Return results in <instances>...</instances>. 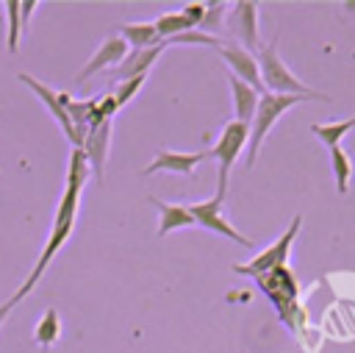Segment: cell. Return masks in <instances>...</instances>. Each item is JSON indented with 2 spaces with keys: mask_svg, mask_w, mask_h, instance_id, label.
Segmentation results:
<instances>
[{
  "mask_svg": "<svg viewBox=\"0 0 355 353\" xmlns=\"http://www.w3.org/2000/svg\"><path fill=\"white\" fill-rule=\"evenodd\" d=\"M89 172H92V167H89V158H86V153L80 150V147H72V156H69V167H67V189H64V195H61V203H58V208H55V217H53V228H50V239H47V245H44V250H42V256H39V261H36V267H33V272H31V278L19 286V292L8 300V303H17L19 297H25L36 284H39V278H42V272L50 267V261L55 258V253L64 247V242L69 239V233H72V225H75V217H78V200H80V192H83V183L89 181Z\"/></svg>",
  "mask_w": 355,
  "mask_h": 353,
  "instance_id": "cell-1",
  "label": "cell"
},
{
  "mask_svg": "<svg viewBox=\"0 0 355 353\" xmlns=\"http://www.w3.org/2000/svg\"><path fill=\"white\" fill-rule=\"evenodd\" d=\"M255 58H258L261 83H263L266 92H272V95H300V97H308V100H330L327 95H319V92L308 89L300 78H294V72L283 64V58L277 53V39L263 44Z\"/></svg>",
  "mask_w": 355,
  "mask_h": 353,
  "instance_id": "cell-2",
  "label": "cell"
},
{
  "mask_svg": "<svg viewBox=\"0 0 355 353\" xmlns=\"http://www.w3.org/2000/svg\"><path fill=\"white\" fill-rule=\"evenodd\" d=\"M308 97H300V95H272V92H263L261 100H258V108H255V117L250 122V139H247V167L255 164L258 158V150H261V142L266 139V133L272 131V125L297 103H302Z\"/></svg>",
  "mask_w": 355,
  "mask_h": 353,
  "instance_id": "cell-3",
  "label": "cell"
},
{
  "mask_svg": "<svg viewBox=\"0 0 355 353\" xmlns=\"http://www.w3.org/2000/svg\"><path fill=\"white\" fill-rule=\"evenodd\" d=\"M247 139H250V125L244 122H225L222 125V133L216 139V145L208 150L216 164H219V178H216V195H227V178H230V167L233 161L239 158V153L247 147Z\"/></svg>",
  "mask_w": 355,
  "mask_h": 353,
  "instance_id": "cell-4",
  "label": "cell"
},
{
  "mask_svg": "<svg viewBox=\"0 0 355 353\" xmlns=\"http://www.w3.org/2000/svg\"><path fill=\"white\" fill-rule=\"evenodd\" d=\"M300 228H302V214H297V217L291 220V225L280 233L277 242H272L266 250H261L258 256H252V261H247V264H233V272L258 278V275H263V272H269V270H275V267H283L286 258H288L291 242H294V236L300 233Z\"/></svg>",
  "mask_w": 355,
  "mask_h": 353,
  "instance_id": "cell-5",
  "label": "cell"
},
{
  "mask_svg": "<svg viewBox=\"0 0 355 353\" xmlns=\"http://www.w3.org/2000/svg\"><path fill=\"white\" fill-rule=\"evenodd\" d=\"M255 281H258V286L269 295V300L275 303V309L280 311V317H283L286 322H291V309H294V300H297V292H300L294 272L283 264V267H275V270L258 275Z\"/></svg>",
  "mask_w": 355,
  "mask_h": 353,
  "instance_id": "cell-6",
  "label": "cell"
},
{
  "mask_svg": "<svg viewBox=\"0 0 355 353\" xmlns=\"http://www.w3.org/2000/svg\"><path fill=\"white\" fill-rule=\"evenodd\" d=\"M222 203H225V195H214V197L205 200V203H191V206H189V214L194 217V225L208 228V231H214V233H219V236H225V239H230V242H236V245H241V247H250L252 242H250L244 233H239V231L222 217Z\"/></svg>",
  "mask_w": 355,
  "mask_h": 353,
  "instance_id": "cell-7",
  "label": "cell"
},
{
  "mask_svg": "<svg viewBox=\"0 0 355 353\" xmlns=\"http://www.w3.org/2000/svg\"><path fill=\"white\" fill-rule=\"evenodd\" d=\"M219 56L230 64V69H233V75H236L239 81H244L247 86H252L258 95H263V92H266V89H263V83H261L258 58H255L250 50H244L241 44H219Z\"/></svg>",
  "mask_w": 355,
  "mask_h": 353,
  "instance_id": "cell-8",
  "label": "cell"
},
{
  "mask_svg": "<svg viewBox=\"0 0 355 353\" xmlns=\"http://www.w3.org/2000/svg\"><path fill=\"white\" fill-rule=\"evenodd\" d=\"M19 81L25 83V86H31L42 100H44V106L50 108V114L55 117V122L61 125V131H64V136L72 142V147H80V136H78V131H75V125H72V120H69V114H67V108L61 106V100H58V92H53V89H47L44 83H39L33 75H28V72H19Z\"/></svg>",
  "mask_w": 355,
  "mask_h": 353,
  "instance_id": "cell-9",
  "label": "cell"
},
{
  "mask_svg": "<svg viewBox=\"0 0 355 353\" xmlns=\"http://www.w3.org/2000/svg\"><path fill=\"white\" fill-rule=\"evenodd\" d=\"M128 56V42L119 36V33H114V36H108L100 47H97V53L89 58V64L78 72V83H83L89 75H94V72H103V69H111V67H119V61Z\"/></svg>",
  "mask_w": 355,
  "mask_h": 353,
  "instance_id": "cell-10",
  "label": "cell"
},
{
  "mask_svg": "<svg viewBox=\"0 0 355 353\" xmlns=\"http://www.w3.org/2000/svg\"><path fill=\"white\" fill-rule=\"evenodd\" d=\"M230 28L239 36L244 50H255L258 47V6L250 0H239L230 11Z\"/></svg>",
  "mask_w": 355,
  "mask_h": 353,
  "instance_id": "cell-11",
  "label": "cell"
},
{
  "mask_svg": "<svg viewBox=\"0 0 355 353\" xmlns=\"http://www.w3.org/2000/svg\"><path fill=\"white\" fill-rule=\"evenodd\" d=\"M108 145H111V120H103L100 125H94L86 136L80 150L89 158V167L94 172L97 181H103V170H105V156H108Z\"/></svg>",
  "mask_w": 355,
  "mask_h": 353,
  "instance_id": "cell-12",
  "label": "cell"
},
{
  "mask_svg": "<svg viewBox=\"0 0 355 353\" xmlns=\"http://www.w3.org/2000/svg\"><path fill=\"white\" fill-rule=\"evenodd\" d=\"M211 153L200 150V153H175V150H161L144 170L141 175H153V172H180V175H191L194 167L200 161H205Z\"/></svg>",
  "mask_w": 355,
  "mask_h": 353,
  "instance_id": "cell-13",
  "label": "cell"
},
{
  "mask_svg": "<svg viewBox=\"0 0 355 353\" xmlns=\"http://www.w3.org/2000/svg\"><path fill=\"white\" fill-rule=\"evenodd\" d=\"M164 47H166V42L153 44V47H141V50H128V56L119 61V67H114L116 83L130 81V78H136V75H147V69L155 64V58L161 56Z\"/></svg>",
  "mask_w": 355,
  "mask_h": 353,
  "instance_id": "cell-14",
  "label": "cell"
},
{
  "mask_svg": "<svg viewBox=\"0 0 355 353\" xmlns=\"http://www.w3.org/2000/svg\"><path fill=\"white\" fill-rule=\"evenodd\" d=\"M230 92H233V111H236V122H244L250 125L252 117H255V108H258V100L261 95L247 86L244 81H239L233 72H230Z\"/></svg>",
  "mask_w": 355,
  "mask_h": 353,
  "instance_id": "cell-15",
  "label": "cell"
},
{
  "mask_svg": "<svg viewBox=\"0 0 355 353\" xmlns=\"http://www.w3.org/2000/svg\"><path fill=\"white\" fill-rule=\"evenodd\" d=\"M155 208L161 214V222H158V236H166L169 231L175 228H186V225H194V217L189 214V206H175V203H164V200H155Z\"/></svg>",
  "mask_w": 355,
  "mask_h": 353,
  "instance_id": "cell-16",
  "label": "cell"
},
{
  "mask_svg": "<svg viewBox=\"0 0 355 353\" xmlns=\"http://www.w3.org/2000/svg\"><path fill=\"white\" fill-rule=\"evenodd\" d=\"M119 36H122L133 50L161 44L158 31H155V22H128V25H122V28H119Z\"/></svg>",
  "mask_w": 355,
  "mask_h": 353,
  "instance_id": "cell-17",
  "label": "cell"
},
{
  "mask_svg": "<svg viewBox=\"0 0 355 353\" xmlns=\"http://www.w3.org/2000/svg\"><path fill=\"white\" fill-rule=\"evenodd\" d=\"M355 128V117L349 120H341V122H322V125H311V133L316 139H322V145H327L330 150L333 147H341V139Z\"/></svg>",
  "mask_w": 355,
  "mask_h": 353,
  "instance_id": "cell-18",
  "label": "cell"
},
{
  "mask_svg": "<svg viewBox=\"0 0 355 353\" xmlns=\"http://www.w3.org/2000/svg\"><path fill=\"white\" fill-rule=\"evenodd\" d=\"M194 25L180 14V11H169V14H161L158 19H155V31H158V39L161 42H169V39H175V36H180V33H186V31H191Z\"/></svg>",
  "mask_w": 355,
  "mask_h": 353,
  "instance_id": "cell-19",
  "label": "cell"
},
{
  "mask_svg": "<svg viewBox=\"0 0 355 353\" xmlns=\"http://www.w3.org/2000/svg\"><path fill=\"white\" fill-rule=\"evenodd\" d=\"M330 164H333V175H336V192L347 195L349 189V178H352V158L344 147H333L330 150Z\"/></svg>",
  "mask_w": 355,
  "mask_h": 353,
  "instance_id": "cell-20",
  "label": "cell"
},
{
  "mask_svg": "<svg viewBox=\"0 0 355 353\" xmlns=\"http://www.w3.org/2000/svg\"><path fill=\"white\" fill-rule=\"evenodd\" d=\"M58 334H61V322H58V311L55 309H47L44 314H42V320L36 322V331H33V339L42 345V347H47V345H53L55 339H58Z\"/></svg>",
  "mask_w": 355,
  "mask_h": 353,
  "instance_id": "cell-21",
  "label": "cell"
},
{
  "mask_svg": "<svg viewBox=\"0 0 355 353\" xmlns=\"http://www.w3.org/2000/svg\"><path fill=\"white\" fill-rule=\"evenodd\" d=\"M6 11H8V50L17 53L19 33H22V3L19 0H8L6 3Z\"/></svg>",
  "mask_w": 355,
  "mask_h": 353,
  "instance_id": "cell-22",
  "label": "cell"
},
{
  "mask_svg": "<svg viewBox=\"0 0 355 353\" xmlns=\"http://www.w3.org/2000/svg\"><path fill=\"white\" fill-rule=\"evenodd\" d=\"M144 78L147 75H136V78H130V81H122L119 86H116V92H114V97H116V103H119V108L130 100V97H136V92L144 86Z\"/></svg>",
  "mask_w": 355,
  "mask_h": 353,
  "instance_id": "cell-23",
  "label": "cell"
},
{
  "mask_svg": "<svg viewBox=\"0 0 355 353\" xmlns=\"http://www.w3.org/2000/svg\"><path fill=\"white\" fill-rule=\"evenodd\" d=\"M225 8H227L225 3H205V17H202L200 28H205V31H216V25L222 22Z\"/></svg>",
  "mask_w": 355,
  "mask_h": 353,
  "instance_id": "cell-24",
  "label": "cell"
},
{
  "mask_svg": "<svg viewBox=\"0 0 355 353\" xmlns=\"http://www.w3.org/2000/svg\"><path fill=\"white\" fill-rule=\"evenodd\" d=\"M180 14H183L194 28H200V22H202V17H205V3H186V6L180 8Z\"/></svg>",
  "mask_w": 355,
  "mask_h": 353,
  "instance_id": "cell-25",
  "label": "cell"
},
{
  "mask_svg": "<svg viewBox=\"0 0 355 353\" xmlns=\"http://www.w3.org/2000/svg\"><path fill=\"white\" fill-rule=\"evenodd\" d=\"M11 306H14V303H6V306H0V322H3V320H6V314H8V311H11Z\"/></svg>",
  "mask_w": 355,
  "mask_h": 353,
  "instance_id": "cell-26",
  "label": "cell"
}]
</instances>
